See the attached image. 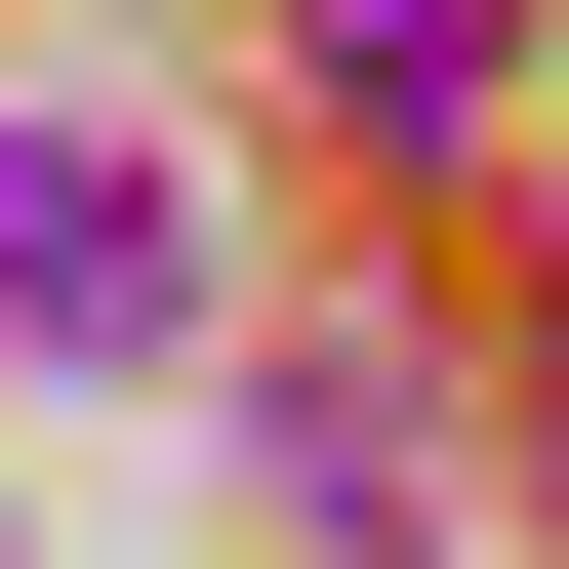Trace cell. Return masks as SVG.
I'll use <instances>...</instances> for the list:
<instances>
[{
    "label": "cell",
    "mask_w": 569,
    "mask_h": 569,
    "mask_svg": "<svg viewBox=\"0 0 569 569\" xmlns=\"http://www.w3.org/2000/svg\"><path fill=\"white\" fill-rule=\"evenodd\" d=\"M326 82L367 122H488V0H326Z\"/></svg>",
    "instance_id": "obj_2"
},
{
    "label": "cell",
    "mask_w": 569,
    "mask_h": 569,
    "mask_svg": "<svg viewBox=\"0 0 569 569\" xmlns=\"http://www.w3.org/2000/svg\"><path fill=\"white\" fill-rule=\"evenodd\" d=\"M163 326H203V203L122 122H0V367H163Z\"/></svg>",
    "instance_id": "obj_1"
}]
</instances>
